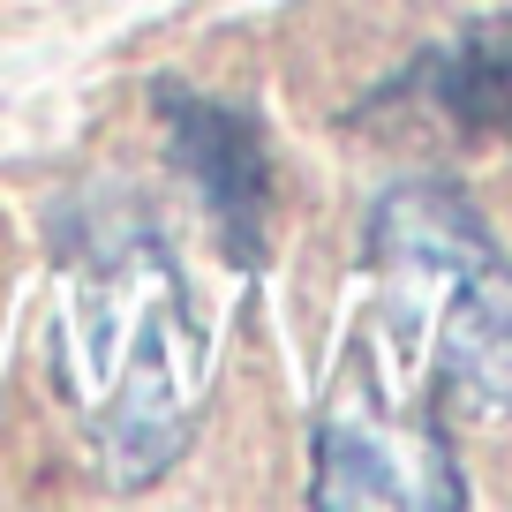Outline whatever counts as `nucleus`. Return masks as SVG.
<instances>
[{
  "label": "nucleus",
  "mask_w": 512,
  "mask_h": 512,
  "mask_svg": "<svg viewBox=\"0 0 512 512\" xmlns=\"http://www.w3.org/2000/svg\"><path fill=\"white\" fill-rule=\"evenodd\" d=\"M76 369H98V384H83V430L91 452L121 490L166 475L181 460L196 430L211 384V339L189 309L174 256L128 226L83 249V264L68 272L61 294V384Z\"/></svg>",
  "instance_id": "f257e3e1"
},
{
  "label": "nucleus",
  "mask_w": 512,
  "mask_h": 512,
  "mask_svg": "<svg viewBox=\"0 0 512 512\" xmlns=\"http://www.w3.org/2000/svg\"><path fill=\"white\" fill-rule=\"evenodd\" d=\"M369 264L400 339L430 347L460 415H512V264L445 181H400L369 211Z\"/></svg>",
  "instance_id": "f03ea898"
},
{
  "label": "nucleus",
  "mask_w": 512,
  "mask_h": 512,
  "mask_svg": "<svg viewBox=\"0 0 512 512\" xmlns=\"http://www.w3.org/2000/svg\"><path fill=\"white\" fill-rule=\"evenodd\" d=\"M317 512H362V505H407V512H460L467 482L452 460L445 430L422 415L384 407L377 377L362 362L347 369L339 400L317 422V482H309Z\"/></svg>",
  "instance_id": "7ed1b4c3"
},
{
  "label": "nucleus",
  "mask_w": 512,
  "mask_h": 512,
  "mask_svg": "<svg viewBox=\"0 0 512 512\" xmlns=\"http://www.w3.org/2000/svg\"><path fill=\"white\" fill-rule=\"evenodd\" d=\"M159 113H166V151L204 189L211 219L226 234V256L241 272H256L264 264V226H272V151H264V128L241 106L189 98L181 83H159Z\"/></svg>",
  "instance_id": "20e7f679"
},
{
  "label": "nucleus",
  "mask_w": 512,
  "mask_h": 512,
  "mask_svg": "<svg viewBox=\"0 0 512 512\" xmlns=\"http://www.w3.org/2000/svg\"><path fill=\"white\" fill-rule=\"evenodd\" d=\"M430 113L475 144H512V23H475L460 46H437L415 68Z\"/></svg>",
  "instance_id": "39448f33"
}]
</instances>
